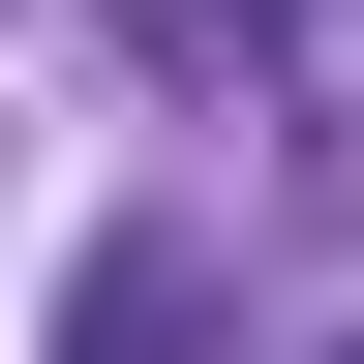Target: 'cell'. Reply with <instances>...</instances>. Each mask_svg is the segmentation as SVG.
Masks as SVG:
<instances>
[{"instance_id":"1","label":"cell","mask_w":364,"mask_h":364,"mask_svg":"<svg viewBox=\"0 0 364 364\" xmlns=\"http://www.w3.org/2000/svg\"><path fill=\"white\" fill-rule=\"evenodd\" d=\"M61 364H213V243H182V213H122V243L61 273Z\"/></svg>"},{"instance_id":"2","label":"cell","mask_w":364,"mask_h":364,"mask_svg":"<svg viewBox=\"0 0 364 364\" xmlns=\"http://www.w3.org/2000/svg\"><path fill=\"white\" fill-rule=\"evenodd\" d=\"M334 364H364V334H334Z\"/></svg>"}]
</instances>
